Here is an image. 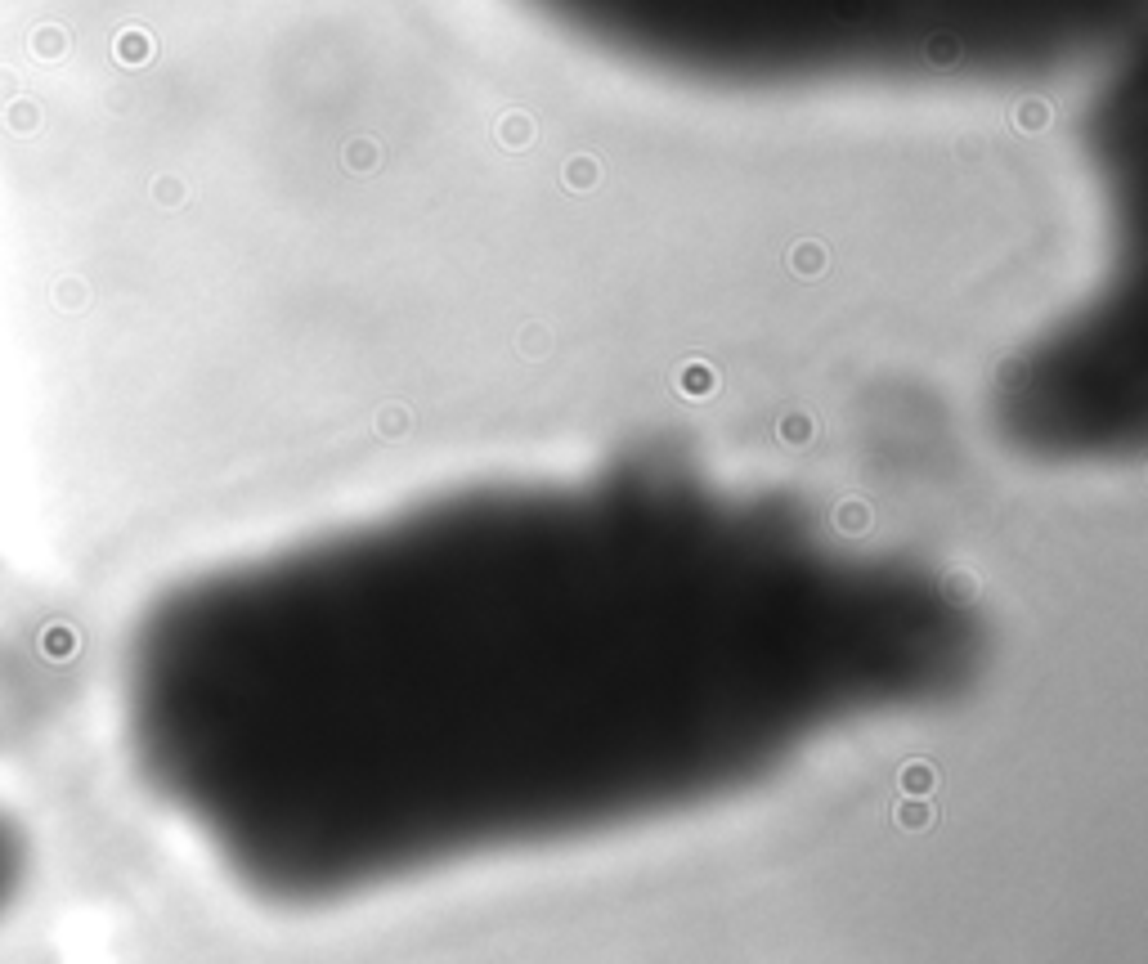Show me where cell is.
<instances>
[{
  "label": "cell",
  "mask_w": 1148,
  "mask_h": 964,
  "mask_svg": "<svg viewBox=\"0 0 1148 964\" xmlns=\"http://www.w3.org/2000/svg\"><path fill=\"white\" fill-rule=\"evenodd\" d=\"M933 785H938V767H929V763H906L902 767V790L911 794V799L929 794Z\"/></svg>",
  "instance_id": "obj_1"
},
{
  "label": "cell",
  "mask_w": 1148,
  "mask_h": 964,
  "mask_svg": "<svg viewBox=\"0 0 1148 964\" xmlns=\"http://www.w3.org/2000/svg\"><path fill=\"white\" fill-rule=\"evenodd\" d=\"M929 821H933V812L924 808L920 799H915V803H906V808L897 812V826H906V830H920V826H929Z\"/></svg>",
  "instance_id": "obj_2"
},
{
  "label": "cell",
  "mask_w": 1148,
  "mask_h": 964,
  "mask_svg": "<svg viewBox=\"0 0 1148 964\" xmlns=\"http://www.w3.org/2000/svg\"><path fill=\"white\" fill-rule=\"evenodd\" d=\"M866 521H870L866 507H857V503L839 507V525H844V530H866Z\"/></svg>",
  "instance_id": "obj_3"
},
{
  "label": "cell",
  "mask_w": 1148,
  "mask_h": 964,
  "mask_svg": "<svg viewBox=\"0 0 1148 964\" xmlns=\"http://www.w3.org/2000/svg\"><path fill=\"white\" fill-rule=\"evenodd\" d=\"M687 377H691V382H687V391H691V395L709 391V382H705V377H709V373H705V368H691V373H687Z\"/></svg>",
  "instance_id": "obj_4"
},
{
  "label": "cell",
  "mask_w": 1148,
  "mask_h": 964,
  "mask_svg": "<svg viewBox=\"0 0 1148 964\" xmlns=\"http://www.w3.org/2000/svg\"><path fill=\"white\" fill-rule=\"evenodd\" d=\"M781 431H785V440H803V435H808V422H785Z\"/></svg>",
  "instance_id": "obj_5"
},
{
  "label": "cell",
  "mask_w": 1148,
  "mask_h": 964,
  "mask_svg": "<svg viewBox=\"0 0 1148 964\" xmlns=\"http://www.w3.org/2000/svg\"><path fill=\"white\" fill-rule=\"evenodd\" d=\"M1023 113H1027V117H1023V122H1027V126H1036V122H1041V126H1045V117H1050V113H1045V108H1036V104H1027V108H1023Z\"/></svg>",
  "instance_id": "obj_6"
}]
</instances>
